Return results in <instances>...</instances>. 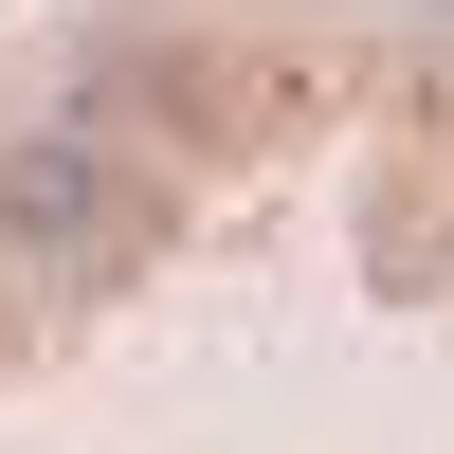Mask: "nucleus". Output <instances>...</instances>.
I'll return each instance as SVG.
<instances>
[{"label": "nucleus", "mask_w": 454, "mask_h": 454, "mask_svg": "<svg viewBox=\"0 0 454 454\" xmlns=\"http://www.w3.org/2000/svg\"><path fill=\"white\" fill-rule=\"evenodd\" d=\"M128 237V200H109V145H19V164H0V254H109Z\"/></svg>", "instance_id": "obj_1"}]
</instances>
